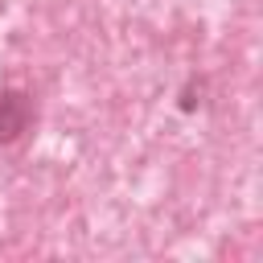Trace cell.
<instances>
[{
  "mask_svg": "<svg viewBox=\"0 0 263 263\" xmlns=\"http://www.w3.org/2000/svg\"><path fill=\"white\" fill-rule=\"evenodd\" d=\"M37 119V103L21 86H0V148L16 144Z\"/></svg>",
  "mask_w": 263,
  "mask_h": 263,
  "instance_id": "6da1fadb",
  "label": "cell"
},
{
  "mask_svg": "<svg viewBox=\"0 0 263 263\" xmlns=\"http://www.w3.org/2000/svg\"><path fill=\"white\" fill-rule=\"evenodd\" d=\"M193 107H201V82L189 78V86L181 90V111H193Z\"/></svg>",
  "mask_w": 263,
  "mask_h": 263,
  "instance_id": "7a4b0ae2",
  "label": "cell"
}]
</instances>
